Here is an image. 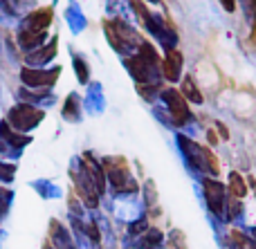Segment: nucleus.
I'll return each mask as SVG.
<instances>
[{
    "label": "nucleus",
    "mask_w": 256,
    "mask_h": 249,
    "mask_svg": "<svg viewBox=\"0 0 256 249\" xmlns=\"http://www.w3.org/2000/svg\"><path fill=\"white\" fill-rule=\"evenodd\" d=\"M218 130H220V135L227 139V128H225V126H222V124H218Z\"/></svg>",
    "instance_id": "obj_10"
},
{
    "label": "nucleus",
    "mask_w": 256,
    "mask_h": 249,
    "mask_svg": "<svg viewBox=\"0 0 256 249\" xmlns=\"http://www.w3.org/2000/svg\"><path fill=\"white\" fill-rule=\"evenodd\" d=\"M202 184H204V200H207L209 211L214 216H218L220 220H227V200H230V196H225L227 189L218 180H204Z\"/></svg>",
    "instance_id": "obj_2"
},
{
    "label": "nucleus",
    "mask_w": 256,
    "mask_h": 249,
    "mask_svg": "<svg viewBox=\"0 0 256 249\" xmlns=\"http://www.w3.org/2000/svg\"><path fill=\"white\" fill-rule=\"evenodd\" d=\"M178 144H180L182 153H184L189 169L200 171V173H204V175H207V173L209 175H218L216 157H214L212 153L207 151V148H202L200 144L191 142V139L184 137V135H178Z\"/></svg>",
    "instance_id": "obj_1"
},
{
    "label": "nucleus",
    "mask_w": 256,
    "mask_h": 249,
    "mask_svg": "<svg viewBox=\"0 0 256 249\" xmlns=\"http://www.w3.org/2000/svg\"><path fill=\"white\" fill-rule=\"evenodd\" d=\"M142 232H148V229H146V218H142V220H137V223L130 225V234H142Z\"/></svg>",
    "instance_id": "obj_8"
},
{
    "label": "nucleus",
    "mask_w": 256,
    "mask_h": 249,
    "mask_svg": "<svg viewBox=\"0 0 256 249\" xmlns=\"http://www.w3.org/2000/svg\"><path fill=\"white\" fill-rule=\"evenodd\" d=\"M164 74H166L168 81H178L180 79V70H182V54L178 49H171L166 54V63H164Z\"/></svg>",
    "instance_id": "obj_4"
},
{
    "label": "nucleus",
    "mask_w": 256,
    "mask_h": 249,
    "mask_svg": "<svg viewBox=\"0 0 256 249\" xmlns=\"http://www.w3.org/2000/svg\"><path fill=\"white\" fill-rule=\"evenodd\" d=\"M162 245V234L158 232V229H148V234H146V238L142 241V247L146 249H155Z\"/></svg>",
    "instance_id": "obj_7"
},
{
    "label": "nucleus",
    "mask_w": 256,
    "mask_h": 249,
    "mask_svg": "<svg viewBox=\"0 0 256 249\" xmlns=\"http://www.w3.org/2000/svg\"><path fill=\"white\" fill-rule=\"evenodd\" d=\"M162 99L166 101V108H168V112H171V124H176V126L186 124V119H189V108H186L184 97L168 88L162 92Z\"/></svg>",
    "instance_id": "obj_3"
},
{
    "label": "nucleus",
    "mask_w": 256,
    "mask_h": 249,
    "mask_svg": "<svg viewBox=\"0 0 256 249\" xmlns=\"http://www.w3.org/2000/svg\"><path fill=\"white\" fill-rule=\"evenodd\" d=\"M182 97H186V99H191L194 103H202V94L198 92V88H196V83L186 76L184 81H182Z\"/></svg>",
    "instance_id": "obj_6"
},
{
    "label": "nucleus",
    "mask_w": 256,
    "mask_h": 249,
    "mask_svg": "<svg viewBox=\"0 0 256 249\" xmlns=\"http://www.w3.org/2000/svg\"><path fill=\"white\" fill-rule=\"evenodd\" d=\"M222 7L227 9V11H234V0H220Z\"/></svg>",
    "instance_id": "obj_9"
},
{
    "label": "nucleus",
    "mask_w": 256,
    "mask_h": 249,
    "mask_svg": "<svg viewBox=\"0 0 256 249\" xmlns=\"http://www.w3.org/2000/svg\"><path fill=\"white\" fill-rule=\"evenodd\" d=\"M245 191H248V187H245V180L240 178L238 173H232L230 175V193H232V198H243L245 196Z\"/></svg>",
    "instance_id": "obj_5"
}]
</instances>
